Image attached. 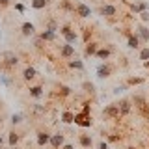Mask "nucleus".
<instances>
[{
  "mask_svg": "<svg viewBox=\"0 0 149 149\" xmlns=\"http://www.w3.org/2000/svg\"><path fill=\"white\" fill-rule=\"evenodd\" d=\"M74 123L80 125V127H90V125H91V118L88 116V108H84L82 114H77V116H74Z\"/></svg>",
  "mask_w": 149,
  "mask_h": 149,
  "instance_id": "nucleus-1",
  "label": "nucleus"
},
{
  "mask_svg": "<svg viewBox=\"0 0 149 149\" xmlns=\"http://www.w3.org/2000/svg\"><path fill=\"white\" fill-rule=\"evenodd\" d=\"M77 13H78V15H80V17H90V15H91V9L88 8L86 4L78 2V4H77Z\"/></svg>",
  "mask_w": 149,
  "mask_h": 149,
  "instance_id": "nucleus-2",
  "label": "nucleus"
},
{
  "mask_svg": "<svg viewBox=\"0 0 149 149\" xmlns=\"http://www.w3.org/2000/svg\"><path fill=\"white\" fill-rule=\"evenodd\" d=\"M110 73H112V65H108V63H104V65H99V69H97V74H99L101 78H106V77H110Z\"/></svg>",
  "mask_w": 149,
  "mask_h": 149,
  "instance_id": "nucleus-3",
  "label": "nucleus"
},
{
  "mask_svg": "<svg viewBox=\"0 0 149 149\" xmlns=\"http://www.w3.org/2000/svg\"><path fill=\"white\" fill-rule=\"evenodd\" d=\"M116 13H118V9L114 6H110V4H106V6L101 8V15H104V17H114Z\"/></svg>",
  "mask_w": 149,
  "mask_h": 149,
  "instance_id": "nucleus-4",
  "label": "nucleus"
},
{
  "mask_svg": "<svg viewBox=\"0 0 149 149\" xmlns=\"http://www.w3.org/2000/svg\"><path fill=\"white\" fill-rule=\"evenodd\" d=\"M62 34L65 36V41H67V43H74V41H77V34H74V32H71L67 26L62 28Z\"/></svg>",
  "mask_w": 149,
  "mask_h": 149,
  "instance_id": "nucleus-5",
  "label": "nucleus"
},
{
  "mask_svg": "<svg viewBox=\"0 0 149 149\" xmlns=\"http://www.w3.org/2000/svg\"><path fill=\"white\" fill-rule=\"evenodd\" d=\"M2 58H4V62H6L8 65H17V62H19V58L13 52H4Z\"/></svg>",
  "mask_w": 149,
  "mask_h": 149,
  "instance_id": "nucleus-6",
  "label": "nucleus"
},
{
  "mask_svg": "<svg viewBox=\"0 0 149 149\" xmlns=\"http://www.w3.org/2000/svg\"><path fill=\"white\" fill-rule=\"evenodd\" d=\"M73 54H74V47L71 43L63 45V49H62V56H63V58H69V56H73Z\"/></svg>",
  "mask_w": 149,
  "mask_h": 149,
  "instance_id": "nucleus-7",
  "label": "nucleus"
},
{
  "mask_svg": "<svg viewBox=\"0 0 149 149\" xmlns=\"http://www.w3.org/2000/svg\"><path fill=\"white\" fill-rule=\"evenodd\" d=\"M34 24H32V22H24V24H22V34L24 36H34Z\"/></svg>",
  "mask_w": 149,
  "mask_h": 149,
  "instance_id": "nucleus-8",
  "label": "nucleus"
},
{
  "mask_svg": "<svg viewBox=\"0 0 149 149\" xmlns=\"http://www.w3.org/2000/svg\"><path fill=\"white\" fill-rule=\"evenodd\" d=\"M50 143H52V147H60L63 143V136L62 134H54V136L50 138Z\"/></svg>",
  "mask_w": 149,
  "mask_h": 149,
  "instance_id": "nucleus-9",
  "label": "nucleus"
},
{
  "mask_svg": "<svg viewBox=\"0 0 149 149\" xmlns=\"http://www.w3.org/2000/svg\"><path fill=\"white\" fill-rule=\"evenodd\" d=\"M138 34H140V37H142V41H146V43L149 41V30H147L146 26H140L138 28Z\"/></svg>",
  "mask_w": 149,
  "mask_h": 149,
  "instance_id": "nucleus-10",
  "label": "nucleus"
},
{
  "mask_svg": "<svg viewBox=\"0 0 149 149\" xmlns=\"http://www.w3.org/2000/svg\"><path fill=\"white\" fill-rule=\"evenodd\" d=\"M41 39L43 41H52V39H56V34L52 30H45L43 34H41Z\"/></svg>",
  "mask_w": 149,
  "mask_h": 149,
  "instance_id": "nucleus-11",
  "label": "nucleus"
},
{
  "mask_svg": "<svg viewBox=\"0 0 149 149\" xmlns=\"http://www.w3.org/2000/svg\"><path fill=\"white\" fill-rule=\"evenodd\" d=\"M49 140H50L49 134H47V132H41L39 136H37V143H39V146H45V143L49 142Z\"/></svg>",
  "mask_w": 149,
  "mask_h": 149,
  "instance_id": "nucleus-12",
  "label": "nucleus"
},
{
  "mask_svg": "<svg viewBox=\"0 0 149 149\" xmlns=\"http://www.w3.org/2000/svg\"><path fill=\"white\" fill-rule=\"evenodd\" d=\"M47 6V0H32V8L34 9H41Z\"/></svg>",
  "mask_w": 149,
  "mask_h": 149,
  "instance_id": "nucleus-13",
  "label": "nucleus"
},
{
  "mask_svg": "<svg viewBox=\"0 0 149 149\" xmlns=\"http://www.w3.org/2000/svg\"><path fill=\"white\" fill-rule=\"evenodd\" d=\"M34 77H36V69L26 67L24 69V78H26V80H30V78H34Z\"/></svg>",
  "mask_w": 149,
  "mask_h": 149,
  "instance_id": "nucleus-14",
  "label": "nucleus"
},
{
  "mask_svg": "<svg viewBox=\"0 0 149 149\" xmlns=\"http://www.w3.org/2000/svg\"><path fill=\"white\" fill-rule=\"evenodd\" d=\"M30 95H32V97H41V95H43V91H41L39 86H34V88L30 90Z\"/></svg>",
  "mask_w": 149,
  "mask_h": 149,
  "instance_id": "nucleus-15",
  "label": "nucleus"
},
{
  "mask_svg": "<svg viewBox=\"0 0 149 149\" xmlns=\"http://www.w3.org/2000/svg\"><path fill=\"white\" fill-rule=\"evenodd\" d=\"M129 47H130V49H138V37L136 36L129 37Z\"/></svg>",
  "mask_w": 149,
  "mask_h": 149,
  "instance_id": "nucleus-16",
  "label": "nucleus"
},
{
  "mask_svg": "<svg viewBox=\"0 0 149 149\" xmlns=\"http://www.w3.org/2000/svg\"><path fill=\"white\" fill-rule=\"evenodd\" d=\"M95 54H97V58H101V60H106V58L110 56V50H106V49H104V50H97Z\"/></svg>",
  "mask_w": 149,
  "mask_h": 149,
  "instance_id": "nucleus-17",
  "label": "nucleus"
},
{
  "mask_svg": "<svg viewBox=\"0 0 149 149\" xmlns=\"http://www.w3.org/2000/svg\"><path fill=\"white\" fill-rule=\"evenodd\" d=\"M80 143H82V147H91V138L80 136Z\"/></svg>",
  "mask_w": 149,
  "mask_h": 149,
  "instance_id": "nucleus-18",
  "label": "nucleus"
},
{
  "mask_svg": "<svg viewBox=\"0 0 149 149\" xmlns=\"http://www.w3.org/2000/svg\"><path fill=\"white\" fill-rule=\"evenodd\" d=\"M63 121H65V123H73V121H74V114L65 112V114H63Z\"/></svg>",
  "mask_w": 149,
  "mask_h": 149,
  "instance_id": "nucleus-19",
  "label": "nucleus"
},
{
  "mask_svg": "<svg viewBox=\"0 0 149 149\" xmlns=\"http://www.w3.org/2000/svg\"><path fill=\"white\" fill-rule=\"evenodd\" d=\"M97 52V45L95 43H90L86 47V54H95Z\"/></svg>",
  "mask_w": 149,
  "mask_h": 149,
  "instance_id": "nucleus-20",
  "label": "nucleus"
},
{
  "mask_svg": "<svg viewBox=\"0 0 149 149\" xmlns=\"http://www.w3.org/2000/svg\"><path fill=\"white\" fill-rule=\"evenodd\" d=\"M146 8H147L146 4H143V2H140V4H134V6H132V11H143Z\"/></svg>",
  "mask_w": 149,
  "mask_h": 149,
  "instance_id": "nucleus-21",
  "label": "nucleus"
},
{
  "mask_svg": "<svg viewBox=\"0 0 149 149\" xmlns=\"http://www.w3.org/2000/svg\"><path fill=\"white\" fill-rule=\"evenodd\" d=\"M71 67H74V69H82L84 63L80 62V60H73V62H71Z\"/></svg>",
  "mask_w": 149,
  "mask_h": 149,
  "instance_id": "nucleus-22",
  "label": "nucleus"
},
{
  "mask_svg": "<svg viewBox=\"0 0 149 149\" xmlns=\"http://www.w3.org/2000/svg\"><path fill=\"white\" fill-rule=\"evenodd\" d=\"M129 108H130V106H129V102H127V101H125V102H121V110H119V114H127Z\"/></svg>",
  "mask_w": 149,
  "mask_h": 149,
  "instance_id": "nucleus-23",
  "label": "nucleus"
},
{
  "mask_svg": "<svg viewBox=\"0 0 149 149\" xmlns=\"http://www.w3.org/2000/svg\"><path fill=\"white\" fill-rule=\"evenodd\" d=\"M147 58H149V49H143L140 52V60H147Z\"/></svg>",
  "mask_w": 149,
  "mask_h": 149,
  "instance_id": "nucleus-24",
  "label": "nucleus"
},
{
  "mask_svg": "<svg viewBox=\"0 0 149 149\" xmlns=\"http://www.w3.org/2000/svg\"><path fill=\"white\" fill-rule=\"evenodd\" d=\"M17 140H19L17 134H11V136H9V143H11V146H15V143H17Z\"/></svg>",
  "mask_w": 149,
  "mask_h": 149,
  "instance_id": "nucleus-25",
  "label": "nucleus"
},
{
  "mask_svg": "<svg viewBox=\"0 0 149 149\" xmlns=\"http://www.w3.org/2000/svg\"><path fill=\"white\" fill-rule=\"evenodd\" d=\"M143 80H142V78H130V80H129V84H142Z\"/></svg>",
  "mask_w": 149,
  "mask_h": 149,
  "instance_id": "nucleus-26",
  "label": "nucleus"
},
{
  "mask_svg": "<svg viewBox=\"0 0 149 149\" xmlns=\"http://www.w3.org/2000/svg\"><path fill=\"white\" fill-rule=\"evenodd\" d=\"M142 19H143V21H149V11L143 9V11H142Z\"/></svg>",
  "mask_w": 149,
  "mask_h": 149,
  "instance_id": "nucleus-27",
  "label": "nucleus"
},
{
  "mask_svg": "<svg viewBox=\"0 0 149 149\" xmlns=\"http://www.w3.org/2000/svg\"><path fill=\"white\" fill-rule=\"evenodd\" d=\"M11 119H13V123H21V119H22V118H21V116H19V114H17V116H13Z\"/></svg>",
  "mask_w": 149,
  "mask_h": 149,
  "instance_id": "nucleus-28",
  "label": "nucleus"
},
{
  "mask_svg": "<svg viewBox=\"0 0 149 149\" xmlns=\"http://www.w3.org/2000/svg\"><path fill=\"white\" fill-rule=\"evenodd\" d=\"M15 8H17V11H24V6H22V4H15Z\"/></svg>",
  "mask_w": 149,
  "mask_h": 149,
  "instance_id": "nucleus-29",
  "label": "nucleus"
},
{
  "mask_svg": "<svg viewBox=\"0 0 149 149\" xmlns=\"http://www.w3.org/2000/svg\"><path fill=\"white\" fill-rule=\"evenodd\" d=\"M123 90H125V86H118V88H116L114 91H116V93H121V91H123Z\"/></svg>",
  "mask_w": 149,
  "mask_h": 149,
  "instance_id": "nucleus-30",
  "label": "nucleus"
},
{
  "mask_svg": "<svg viewBox=\"0 0 149 149\" xmlns=\"http://www.w3.org/2000/svg\"><path fill=\"white\" fill-rule=\"evenodd\" d=\"M99 149H108V146H106V143H104V142H102V143H101V147H99Z\"/></svg>",
  "mask_w": 149,
  "mask_h": 149,
  "instance_id": "nucleus-31",
  "label": "nucleus"
},
{
  "mask_svg": "<svg viewBox=\"0 0 149 149\" xmlns=\"http://www.w3.org/2000/svg\"><path fill=\"white\" fill-rule=\"evenodd\" d=\"M8 2H9V0H0V4H2V6H6Z\"/></svg>",
  "mask_w": 149,
  "mask_h": 149,
  "instance_id": "nucleus-32",
  "label": "nucleus"
},
{
  "mask_svg": "<svg viewBox=\"0 0 149 149\" xmlns=\"http://www.w3.org/2000/svg\"><path fill=\"white\" fill-rule=\"evenodd\" d=\"M63 149H73V146H69V143H67V146H63Z\"/></svg>",
  "mask_w": 149,
  "mask_h": 149,
  "instance_id": "nucleus-33",
  "label": "nucleus"
},
{
  "mask_svg": "<svg viewBox=\"0 0 149 149\" xmlns=\"http://www.w3.org/2000/svg\"><path fill=\"white\" fill-rule=\"evenodd\" d=\"M146 65H147V67H149V62H146Z\"/></svg>",
  "mask_w": 149,
  "mask_h": 149,
  "instance_id": "nucleus-34",
  "label": "nucleus"
},
{
  "mask_svg": "<svg viewBox=\"0 0 149 149\" xmlns=\"http://www.w3.org/2000/svg\"><path fill=\"white\" fill-rule=\"evenodd\" d=\"M0 146H2V138H0Z\"/></svg>",
  "mask_w": 149,
  "mask_h": 149,
  "instance_id": "nucleus-35",
  "label": "nucleus"
}]
</instances>
